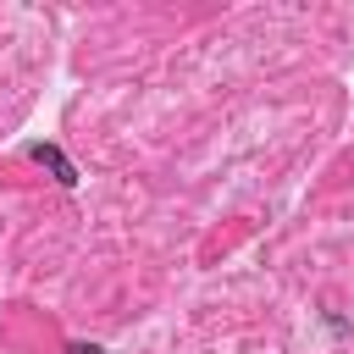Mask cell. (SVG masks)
I'll use <instances>...</instances> for the list:
<instances>
[{"instance_id": "obj_1", "label": "cell", "mask_w": 354, "mask_h": 354, "mask_svg": "<svg viewBox=\"0 0 354 354\" xmlns=\"http://www.w3.org/2000/svg\"><path fill=\"white\" fill-rule=\"evenodd\" d=\"M28 155H33L39 166H50L61 188H77V183H83V177H77V166L66 160V149H61V144H28Z\"/></svg>"}, {"instance_id": "obj_2", "label": "cell", "mask_w": 354, "mask_h": 354, "mask_svg": "<svg viewBox=\"0 0 354 354\" xmlns=\"http://www.w3.org/2000/svg\"><path fill=\"white\" fill-rule=\"evenodd\" d=\"M66 354H105L100 343H66Z\"/></svg>"}]
</instances>
